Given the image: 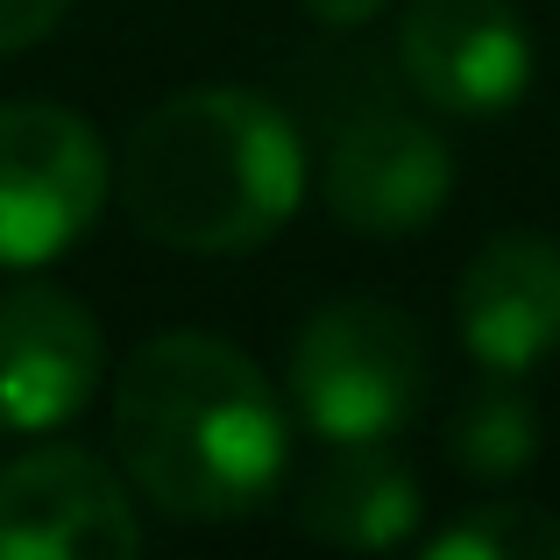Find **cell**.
I'll return each mask as SVG.
<instances>
[{
    "label": "cell",
    "mask_w": 560,
    "mask_h": 560,
    "mask_svg": "<svg viewBox=\"0 0 560 560\" xmlns=\"http://www.w3.org/2000/svg\"><path fill=\"white\" fill-rule=\"evenodd\" d=\"M114 199V156L85 114L57 100L0 107V277H28L79 248Z\"/></svg>",
    "instance_id": "obj_4"
},
{
    "label": "cell",
    "mask_w": 560,
    "mask_h": 560,
    "mask_svg": "<svg viewBox=\"0 0 560 560\" xmlns=\"http://www.w3.org/2000/svg\"><path fill=\"white\" fill-rule=\"evenodd\" d=\"M447 454L462 476L476 482H504L525 476L539 462V411L518 390V376H490L482 390L462 397V411L447 419Z\"/></svg>",
    "instance_id": "obj_11"
},
{
    "label": "cell",
    "mask_w": 560,
    "mask_h": 560,
    "mask_svg": "<svg viewBox=\"0 0 560 560\" xmlns=\"http://www.w3.org/2000/svg\"><path fill=\"white\" fill-rule=\"evenodd\" d=\"M142 553L136 482L93 447H28L0 468V560Z\"/></svg>",
    "instance_id": "obj_5"
},
{
    "label": "cell",
    "mask_w": 560,
    "mask_h": 560,
    "mask_svg": "<svg viewBox=\"0 0 560 560\" xmlns=\"http://www.w3.org/2000/svg\"><path fill=\"white\" fill-rule=\"evenodd\" d=\"M291 411L327 447H376L419 419L433 390V355L411 313L383 299H334L291 341Z\"/></svg>",
    "instance_id": "obj_3"
},
{
    "label": "cell",
    "mask_w": 560,
    "mask_h": 560,
    "mask_svg": "<svg viewBox=\"0 0 560 560\" xmlns=\"http://www.w3.org/2000/svg\"><path fill=\"white\" fill-rule=\"evenodd\" d=\"M419 482L390 454V440L376 447H334L313 468V482L299 490V533L341 553H390L419 533Z\"/></svg>",
    "instance_id": "obj_10"
},
{
    "label": "cell",
    "mask_w": 560,
    "mask_h": 560,
    "mask_svg": "<svg viewBox=\"0 0 560 560\" xmlns=\"http://www.w3.org/2000/svg\"><path fill=\"white\" fill-rule=\"evenodd\" d=\"M383 8H390V0H305V14L327 22V28H362V22H376Z\"/></svg>",
    "instance_id": "obj_14"
},
{
    "label": "cell",
    "mask_w": 560,
    "mask_h": 560,
    "mask_svg": "<svg viewBox=\"0 0 560 560\" xmlns=\"http://www.w3.org/2000/svg\"><path fill=\"white\" fill-rule=\"evenodd\" d=\"M114 178L136 234L178 256H248L305 206V142L256 85H185L136 121Z\"/></svg>",
    "instance_id": "obj_2"
},
{
    "label": "cell",
    "mask_w": 560,
    "mask_h": 560,
    "mask_svg": "<svg viewBox=\"0 0 560 560\" xmlns=\"http://www.w3.org/2000/svg\"><path fill=\"white\" fill-rule=\"evenodd\" d=\"M71 14V0H0V57H22Z\"/></svg>",
    "instance_id": "obj_13"
},
{
    "label": "cell",
    "mask_w": 560,
    "mask_h": 560,
    "mask_svg": "<svg viewBox=\"0 0 560 560\" xmlns=\"http://www.w3.org/2000/svg\"><path fill=\"white\" fill-rule=\"evenodd\" d=\"M397 71L433 114L497 121L533 85V36L511 0H405Z\"/></svg>",
    "instance_id": "obj_6"
},
{
    "label": "cell",
    "mask_w": 560,
    "mask_h": 560,
    "mask_svg": "<svg viewBox=\"0 0 560 560\" xmlns=\"http://www.w3.org/2000/svg\"><path fill=\"white\" fill-rule=\"evenodd\" d=\"M107 383V334L65 284L0 291V433H57Z\"/></svg>",
    "instance_id": "obj_7"
},
{
    "label": "cell",
    "mask_w": 560,
    "mask_h": 560,
    "mask_svg": "<svg viewBox=\"0 0 560 560\" xmlns=\"http://www.w3.org/2000/svg\"><path fill=\"white\" fill-rule=\"evenodd\" d=\"M114 454L136 497L164 518L234 525L284 482L291 411L248 348L206 327H171L121 362Z\"/></svg>",
    "instance_id": "obj_1"
},
{
    "label": "cell",
    "mask_w": 560,
    "mask_h": 560,
    "mask_svg": "<svg viewBox=\"0 0 560 560\" xmlns=\"http://www.w3.org/2000/svg\"><path fill=\"white\" fill-rule=\"evenodd\" d=\"M454 327L490 376L539 370L560 348V242L547 234L482 242L454 284Z\"/></svg>",
    "instance_id": "obj_9"
},
{
    "label": "cell",
    "mask_w": 560,
    "mask_h": 560,
    "mask_svg": "<svg viewBox=\"0 0 560 560\" xmlns=\"http://www.w3.org/2000/svg\"><path fill=\"white\" fill-rule=\"evenodd\" d=\"M319 191H327V213L341 220L348 234L397 242V234H419L447 213L454 156H447V142L433 136V121L376 107V114H355V121L334 136Z\"/></svg>",
    "instance_id": "obj_8"
},
{
    "label": "cell",
    "mask_w": 560,
    "mask_h": 560,
    "mask_svg": "<svg viewBox=\"0 0 560 560\" xmlns=\"http://www.w3.org/2000/svg\"><path fill=\"white\" fill-rule=\"evenodd\" d=\"M425 553L433 560H560V518L533 504H476L447 533H433Z\"/></svg>",
    "instance_id": "obj_12"
}]
</instances>
